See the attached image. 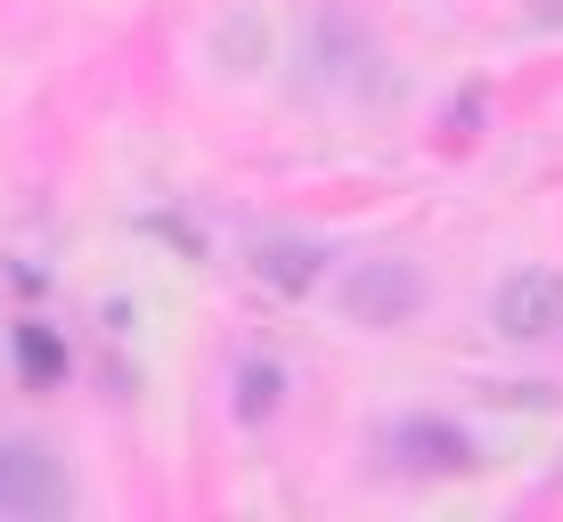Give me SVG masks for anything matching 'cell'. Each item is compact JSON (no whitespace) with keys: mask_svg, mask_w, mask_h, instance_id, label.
<instances>
[{"mask_svg":"<svg viewBox=\"0 0 563 522\" xmlns=\"http://www.w3.org/2000/svg\"><path fill=\"white\" fill-rule=\"evenodd\" d=\"M286 409V367L278 359H245L238 367V424H269Z\"/></svg>","mask_w":563,"mask_h":522,"instance_id":"obj_6","label":"cell"},{"mask_svg":"<svg viewBox=\"0 0 563 522\" xmlns=\"http://www.w3.org/2000/svg\"><path fill=\"white\" fill-rule=\"evenodd\" d=\"M490 326L507 343H548L563 326V278H555V269H515V278H498Z\"/></svg>","mask_w":563,"mask_h":522,"instance_id":"obj_2","label":"cell"},{"mask_svg":"<svg viewBox=\"0 0 563 522\" xmlns=\"http://www.w3.org/2000/svg\"><path fill=\"white\" fill-rule=\"evenodd\" d=\"M531 25H563V0H531Z\"/></svg>","mask_w":563,"mask_h":522,"instance_id":"obj_10","label":"cell"},{"mask_svg":"<svg viewBox=\"0 0 563 522\" xmlns=\"http://www.w3.org/2000/svg\"><path fill=\"white\" fill-rule=\"evenodd\" d=\"M335 311L352 326H409L424 311V269L417 262H360L335 286Z\"/></svg>","mask_w":563,"mask_h":522,"instance_id":"obj_1","label":"cell"},{"mask_svg":"<svg viewBox=\"0 0 563 522\" xmlns=\"http://www.w3.org/2000/svg\"><path fill=\"white\" fill-rule=\"evenodd\" d=\"M555 481H563V466H555Z\"/></svg>","mask_w":563,"mask_h":522,"instance_id":"obj_11","label":"cell"},{"mask_svg":"<svg viewBox=\"0 0 563 522\" xmlns=\"http://www.w3.org/2000/svg\"><path fill=\"white\" fill-rule=\"evenodd\" d=\"M254 278L269 295H310L327 278V245L319 237H262L254 245Z\"/></svg>","mask_w":563,"mask_h":522,"instance_id":"obj_5","label":"cell"},{"mask_svg":"<svg viewBox=\"0 0 563 522\" xmlns=\"http://www.w3.org/2000/svg\"><path fill=\"white\" fill-rule=\"evenodd\" d=\"M66 507V474L42 441H0V522L16 514H57Z\"/></svg>","mask_w":563,"mask_h":522,"instance_id":"obj_3","label":"cell"},{"mask_svg":"<svg viewBox=\"0 0 563 522\" xmlns=\"http://www.w3.org/2000/svg\"><path fill=\"white\" fill-rule=\"evenodd\" d=\"M474 140H482V99L465 90V99L441 107V147H474Z\"/></svg>","mask_w":563,"mask_h":522,"instance_id":"obj_9","label":"cell"},{"mask_svg":"<svg viewBox=\"0 0 563 522\" xmlns=\"http://www.w3.org/2000/svg\"><path fill=\"white\" fill-rule=\"evenodd\" d=\"M393 466L400 474H474L482 457H474V441L457 433L450 417H409V424H393Z\"/></svg>","mask_w":563,"mask_h":522,"instance_id":"obj_4","label":"cell"},{"mask_svg":"<svg viewBox=\"0 0 563 522\" xmlns=\"http://www.w3.org/2000/svg\"><path fill=\"white\" fill-rule=\"evenodd\" d=\"M16 359H25L33 384H57V376H66V343H57L49 326H25V335H16Z\"/></svg>","mask_w":563,"mask_h":522,"instance_id":"obj_8","label":"cell"},{"mask_svg":"<svg viewBox=\"0 0 563 522\" xmlns=\"http://www.w3.org/2000/svg\"><path fill=\"white\" fill-rule=\"evenodd\" d=\"M262 49H269V25H262V16H229V25H221V42H212L221 74H245V66H262Z\"/></svg>","mask_w":563,"mask_h":522,"instance_id":"obj_7","label":"cell"}]
</instances>
